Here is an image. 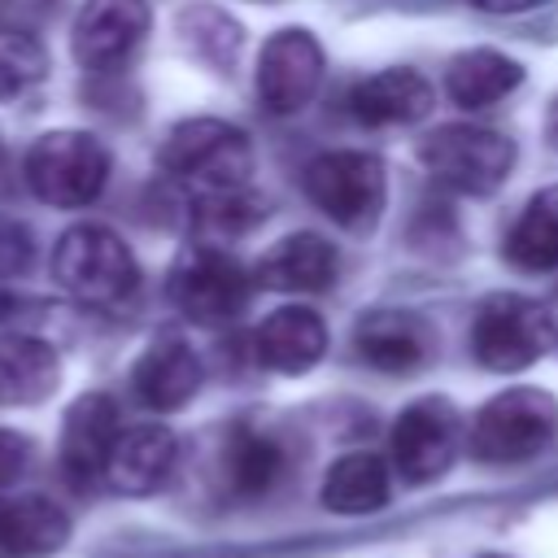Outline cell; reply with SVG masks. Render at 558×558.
I'll return each instance as SVG.
<instances>
[{
  "label": "cell",
  "mask_w": 558,
  "mask_h": 558,
  "mask_svg": "<svg viewBox=\"0 0 558 558\" xmlns=\"http://www.w3.org/2000/svg\"><path fill=\"white\" fill-rule=\"evenodd\" d=\"M52 279L61 292H70L83 305L118 310L140 288V266L118 231L100 222L70 227L52 248Z\"/></svg>",
  "instance_id": "1"
},
{
  "label": "cell",
  "mask_w": 558,
  "mask_h": 558,
  "mask_svg": "<svg viewBox=\"0 0 558 558\" xmlns=\"http://www.w3.org/2000/svg\"><path fill=\"white\" fill-rule=\"evenodd\" d=\"M161 170L174 183H183L192 196L235 192V187H248L253 148H248V135L240 126L218 122V118H192L166 135Z\"/></svg>",
  "instance_id": "2"
},
{
  "label": "cell",
  "mask_w": 558,
  "mask_h": 558,
  "mask_svg": "<svg viewBox=\"0 0 558 558\" xmlns=\"http://www.w3.org/2000/svg\"><path fill=\"white\" fill-rule=\"evenodd\" d=\"M558 432V401L541 388H506L480 405L471 418L466 445L480 462L506 466L536 458Z\"/></svg>",
  "instance_id": "3"
},
{
  "label": "cell",
  "mask_w": 558,
  "mask_h": 558,
  "mask_svg": "<svg viewBox=\"0 0 558 558\" xmlns=\"http://www.w3.org/2000/svg\"><path fill=\"white\" fill-rule=\"evenodd\" d=\"M418 161L436 183L462 196H488L506 183L514 166V144L493 126L449 122V126H436L418 144Z\"/></svg>",
  "instance_id": "4"
},
{
  "label": "cell",
  "mask_w": 558,
  "mask_h": 558,
  "mask_svg": "<svg viewBox=\"0 0 558 558\" xmlns=\"http://www.w3.org/2000/svg\"><path fill=\"white\" fill-rule=\"evenodd\" d=\"M170 301L201 327L235 323L253 296L248 270L218 244H187L170 266Z\"/></svg>",
  "instance_id": "5"
},
{
  "label": "cell",
  "mask_w": 558,
  "mask_h": 558,
  "mask_svg": "<svg viewBox=\"0 0 558 558\" xmlns=\"http://www.w3.org/2000/svg\"><path fill=\"white\" fill-rule=\"evenodd\" d=\"M109 153L87 131H48L26 153V183L44 205L83 209L105 192Z\"/></svg>",
  "instance_id": "6"
},
{
  "label": "cell",
  "mask_w": 558,
  "mask_h": 558,
  "mask_svg": "<svg viewBox=\"0 0 558 558\" xmlns=\"http://www.w3.org/2000/svg\"><path fill=\"white\" fill-rule=\"evenodd\" d=\"M384 161L362 148H336L305 166V196L340 227L362 231L384 209Z\"/></svg>",
  "instance_id": "7"
},
{
  "label": "cell",
  "mask_w": 558,
  "mask_h": 558,
  "mask_svg": "<svg viewBox=\"0 0 558 558\" xmlns=\"http://www.w3.org/2000/svg\"><path fill=\"white\" fill-rule=\"evenodd\" d=\"M554 340L549 314L527 296H493L480 305L471 323V353L488 371H523L532 366Z\"/></svg>",
  "instance_id": "8"
},
{
  "label": "cell",
  "mask_w": 558,
  "mask_h": 558,
  "mask_svg": "<svg viewBox=\"0 0 558 558\" xmlns=\"http://www.w3.org/2000/svg\"><path fill=\"white\" fill-rule=\"evenodd\" d=\"M458 445H462L458 410L445 397H423L405 405L392 423V436H388L392 471L405 484H432L453 466Z\"/></svg>",
  "instance_id": "9"
},
{
  "label": "cell",
  "mask_w": 558,
  "mask_h": 558,
  "mask_svg": "<svg viewBox=\"0 0 558 558\" xmlns=\"http://www.w3.org/2000/svg\"><path fill=\"white\" fill-rule=\"evenodd\" d=\"M323 83V48L310 31H275L257 61V96L275 118L301 113Z\"/></svg>",
  "instance_id": "10"
},
{
  "label": "cell",
  "mask_w": 558,
  "mask_h": 558,
  "mask_svg": "<svg viewBox=\"0 0 558 558\" xmlns=\"http://www.w3.org/2000/svg\"><path fill=\"white\" fill-rule=\"evenodd\" d=\"M148 35V4L144 0H83L74 13L70 48L87 70H118Z\"/></svg>",
  "instance_id": "11"
},
{
  "label": "cell",
  "mask_w": 558,
  "mask_h": 558,
  "mask_svg": "<svg viewBox=\"0 0 558 558\" xmlns=\"http://www.w3.org/2000/svg\"><path fill=\"white\" fill-rule=\"evenodd\" d=\"M122 436V414L113 405V397L105 392H87L70 405L65 427H61V471L74 488H92L96 480H105L109 453Z\"/></svg>",
  "instance_id": "12"
},
{
  "label": "cell",
  "mask_w": 558,
  "mask_h": 558,
  "mask_svg": "<svg viewBox=\"0 0 558 558\" xmlns=\"http://www.w3.org/2000/svg\"><path fill=\"white\" fill-rule=\"evenodd\" d=\"M174 462H179V440H174L170 427H161V423L122 427V436L109 453V466H105V484L113 493L144 497V493H157L170 480Z\"/></svg>",
  "instance_id": "13"
},
{
  "label": "cell",
  "mask_w": 558,
  "mask_h": 558,
  "mask_svg": "<svg viewBox=\"0 0 558 558\" xmlns=\"http://www.w3.org/2000/svg\"><path fill=\"white\" fill-rule=\"evenodd\" d=\"M196 388H201V357L179 336L153 340L131 366V392L148 410H161V414L179 410L196 397Z\"/></svg>",
  "instance_id": "14"
},
{
  "label": "cell",
  "mask_w": 558,
  "mask_h": 558,
  "mask_svg": "<svg viewBox=\"0 0 558 558\" xmlns=\"http://www.w3.org/2000/svg\"><path fill=\"white\" fill-rule=\"evenodd\" d=\"M70 541V514L39 493H0V558H48Z\"/></svg>",
  "instance_id": "15"
},
{
  "label": "cell",
  "mask_w": 558,
  "mask_h": 558,
  "mask_svg": "<svg viewBox=\"0 0 558 558\" xmlns=\"http://www.w3.org/2000/svg\"><path fill=\"white\" fill-rule=\"evenodd\" d=\"M436 105V92L432 83L418 74V70H379L371 78H362L353 92H349V109L357 122H371V126H405V122H418L427 118Z\"/></svg>",
  "instance_id": "16"
},
{
  "label": "cell",
  "mask_w": 558,
  "mask_h": 558,
  "mask_svg": "<svg viewBox=\"0 0 558 558\" xmlns=\"http://www.w3.org/2000/svg\"><path fill=\"white\" fill-rule=\"evenodd\" d=\"M336 248L314 235V231H296L275 240L262 262L253 266V283L275 288V292H323L336 279Z\"/></svg>",
  "instance_id": "17"
},
{
  "label": "cell",
  "mask_w": 558,
  "mask_h": 558,
  "mask_svg": "<svg viewBox=\"0 0 558 558\" xmlns=\"http://www.w3.org/2000/svg\"><path fill=\"white\" fill-rule=\"evenodd\" d=\"M327 349V327L314 310L305 305H283L275 310L257 336H253V353L266 371H279V375H305Z\"/></svg>",
  "instance_id": "18"
},
{
  "label": "cell",
  "mask_w": 558,
  "mask_h": 558,
  "mask_svg": "<svg viewBox=\"0 0 558 558\" xmlns=\"http://www.w3.org/2000/svg\"><path fill=\"white\" fill-rule=\"evenodd\" d=\"M353 349H357V357L371 362L375 371L405 375V371H414V366L427 357L432 336H427V323L414 318V314L375 310V314H366V318L353 327Z\"/></svg>",
  "instance_id": "19"
},
{
  "label": "cell",
  "mask_w": 558,
  "mask_h": 558,
  "mask_svg": "<svg viewBox=\"0 0 558 558\" xmlns=\"http://www.w3.org/2000/svg\"><path fill=\"white\" fill-rule=\"evenodd\" d=\"M61 384V357L48 340L0 336V405H39Z\"/></svg>",
  "instance_id": "20"
},
{
  "label": "cell",
  "mask_w": 558,
  "mask_h": 558,
  "mask_svg": "<svg viewBox=\"0 0 558 558\" xmlns=\"http://www.w3.org/2000/svg\"><path fill=\"white\" fill-rule=\"evenodd\" d=\"M323 506L331 514H375L388 506L392 497V471L379 453H344L331 462V471L323 475Z\"/></svg>",
  "instance_id": "21"
},
{
  "label": "cell",
  "mask_w": 558,
  "mask_h": 558,
  "mask_svg": "<svg viewBox=\"0 0 558 558\" xmlns=\"http://www.w3.org/2000/svg\"><path fill=\"white\" fill-rule=\"evenodd\" d=\"M519 83H523V65L510 61L506 52H493V48H471V52L453 57L449 70H445V92H449V100L462 105V109L497 105V100L510 96Z\"/></svg>",
  "instance_id": "22"
},
{
  "label": "cell",
  "mask_w": 558,
  "mask_h": 558,
  "mask_svg": "<svg viewBox=\"0 0 558 558\" xmlns=\"http://www.w3.org/2000/svg\"><path fill=\"white\" fill-rule=\"evenodd\" d=\"M506 257L523 270H554L558 266V187H545L527 201L506 235Z\"/></svg>",
  "instance_id": "23"
},
{
  "label": "cell",
  "mask_w": 558,
  "mask_h": 558,
  "mask_svg": "<svg viewBox=\"0 0 558 558\" xmlns=\"http://www.w3.org/2000/svg\"><path fill=\"white\" fill-rule=\"evenodd\" d=\"M222 475L240 497H257L283 475V449L262 432H235L222 449Z\"/></svg>",
  "instance_id": "24"
},
{
  "label": "cell",
  "mask_w": 558,
  "mask_h": 558,
  "mask_svg": "<svg viewBox=\"0 0 558 558\" xmlns=\"http://www.w3.org/2000/svg\"><path fill=\"white\" fill-rule=\"evenodd\" d=\"M192 218H196V231H201L209 244H218V240L244 235V231L262 218V201H257L248 187L209 192V196H192Z\"/></svg>",
  "instance_id": "25"
},
{
  "label": "cell",
  "mask_w": 558,
  "mask_h": 558,
  "mask_svg": "<svg viewBox=\"0 0 558 558\" xmlns=\"http://www.w3.org/2000/svg\"><path fill=\"white\" fill-rule=\"evenodd\" d=\"M44 74H48L44 44L22 26H0V100L4 96H22Z\"/></svg>",
  "instance_id": "26"
},
{
  "label": "cell",
  "mask_w": 558,
  "mask_h": 558,
  "mask_svg": "<svg viewBox=\"0 0 558 558\" xmlns=\"http://www.w3.org/2000/svg\"><path fill=\"white\" fill-rule=\"evenodd\" d=\"M179 31L187 35V44L201 57H209L218 65H231L235 52H240V26L222 9H205V4L201 9H183L179 13Z\"/></svg>",
  "instance_id": "27"
},
{
  "label": "cell",
  "mask_w": 558,
  "mask_h": 558,
  "mask_svg": "<svg viewBox=\"0 0 558 558\" xmlns=\"http://www.w3.org/2000/svg\"><path fill=\"white\" fill-rule=\"evenodd\" d=\"M35 257V244H31V231L17 227V222H0V279H13L31 266Z\"/></svg>",
  "instance_id": "28"
},
{
  "label": "cell",
  "mask_w": 558,
  "mask_h": 558,
  "mask_svg": "<svg viewBox=\"0 0 558 558\" xmlns=\"http://www.w3.org/2000/svg\"><path fill=\"white\" fill-rule=\"evenodd\" d=\"M26 462H31V440L17 436V432H9V427H0V493L9 484H17V475L26 471Z\"/></svg>",
  "instance_id": "29"
},
{
  "label": "cell",
  "mask_w": 558,
  "mask_h": 558,
  "mask_svg": "<svg viewBox=\"0 0 558 558\" xmlns=\"http://www.w3.org/2000/svg\"><path fill=\"white\" fill-rule=\"evenodd\" d=\"M471 4L484 13H527V9H541L549 0H471Z\"/></svg>",
  "instance_id": "30"
},
{
  "label": "cell",
  "mask_w": 558,
  "mask_h": 558,
  "mask_svg": "<svg viewBox=\"0 0 558 558\" xmlns=\"http://www.w3.org/2000/svg\"><path fill=\"white\" fill-rule=\"evenodd\" d=\"M545 131H549V144L558 148V100L549 105V118H545Z\"/></svg>",
  "instance_id": "31"
},
{
  "label": "cell",
  "mask_w": 558,
  "mask_h": 558,
  "mask_svg": "<svg viewBox=\"0 0 558 558\" xmlns=\"http://www.w3.org/2000/svg\"><path fill=\"white\" fill-rule=\"evenodd\" d=\"M9 310H13V301H9V296H0V318H4Z\"/></svg>",
  "instance_id": "32"
},
{
  "label": "cell",
  "mask_w": 558,
  "mask_h": 558,
  "mask_svg": "<svg viewBox=\"0 0 558 558\" xmlns=\"http://www.w3.org/2000/svg\"><path fill=\"white\" fill-rule=\"evenodd\" d=\"M480 558H506V554H480Z\"/></svg>",
  "instance_id": "33"
},
{
  "label": "cell",
  "mask_w": 558,
  "mask_h": 558,
  "mask_svg": "<svg viewBox=\"0 0 558 558\" xmlns=\"http://www.w3.org/2000/svg\"><path fill=\"white\" fill-rule=\"evenodd\" d=\"M0 9H4V0H0Z\"/></svg>",
  "instance_id": "34"
}]
</instances>
